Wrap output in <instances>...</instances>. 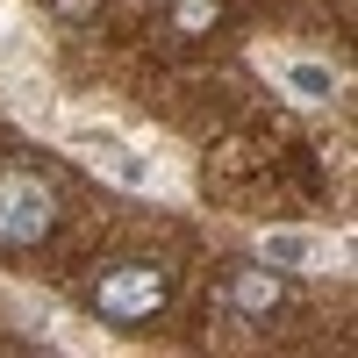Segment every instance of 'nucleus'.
I'll list each match as a JSON object with an SVG mask.
<instances>
[{"label":"nucleus","mask_w":358,"mask_h":358,"mask_svg":"<svg viewBox=\"0 0 358 358\" xmlns=\"http://www.w3.org/2000/svg\"><path fill=\"white\" fill-rule=\"evenodd\" d=\"M86 301H94L108 322H151V315L172 301V273H165L158 258H115V265L94 273Z\"/></svg>","instance_id":"nucleus-1"},{"label":"nucleus","mask_w":358,"mask_h":358,"mask_svg":"<svg viewBox=\"0 0 358 358\" xmlns=\"http://www.w3.org/2000/svg\"><path fill=\"white\" fill-rule=\"evenodd\" d=\"M57 229V194L36 172H0V251H36Z\"/></svg>","instance_id":"nucleus-2"},{"label":"nucleus","mask_w":358,"mask_h":358,"mask_svg":"<svg viewBox=\"0 0 358 358\" xmlns=\"http://www.w3.org/2000/svg\"><path fill=\"white\" fill-rule=\"evenodd\" d=\"M287 301V280H280V265H229V273H222V308L229 315H244V322H265V315H273Z\"/></svg>","instance_id":"nucleus-3"},{"label":"nucleus","mask_w":358,"mask_h":358,"mask_svg":"<svg viewBox=\"0 0 358 358\" xmlns=\"http://www.w3.org/2000/svg\"><path fill=\"white\" fill-rule=\"evenodd\" d=\"M222 29V0H172L165 8V36L172 43H201Z\"/></svg>","instance_id":"nucleus-4"},{"label":"nucleus","mask_w":358,"mask_h":358,"mask_svg":"<svg viewBox=\"0 0 358 358\" xmlns=\"http://www.w3.org/2000/svg\"><path fill=\"white\" fill-rule=\"evenodd\" d=\"M43 8L65 22V29H86V22H101V0H43Z\"/></svg>","instance_id":"nucleus-5"},{"label":"nucleus","mask_w":358,"mask_h":358,"mask_svg":"<svg viewBox=\"0 0 358 358\" xmlns=\"http://www.w3.org/2000/svg\"><path fill=\"white\" fill-rule=\"evenodd\" d=\"M301 258H308L301 236H265V265H280V273H287V265H301Z\"/></svg>","instance_id":"nucleus-6"},{"label":"nucleus","mask_w":358,"mask_h":358,"mask_svg":"<svg viewBox=\"0 0 358 358\" xmlns=\"http://www.w3.org/2000/svg\"><path fill=\"white\" fill-rule=\"evenodd\" d=\"M287 79H294V94H315V101L330 94V72H322V65H294Z\"/></svg>","instance_id":"nucleus-7"}]
</instances>
